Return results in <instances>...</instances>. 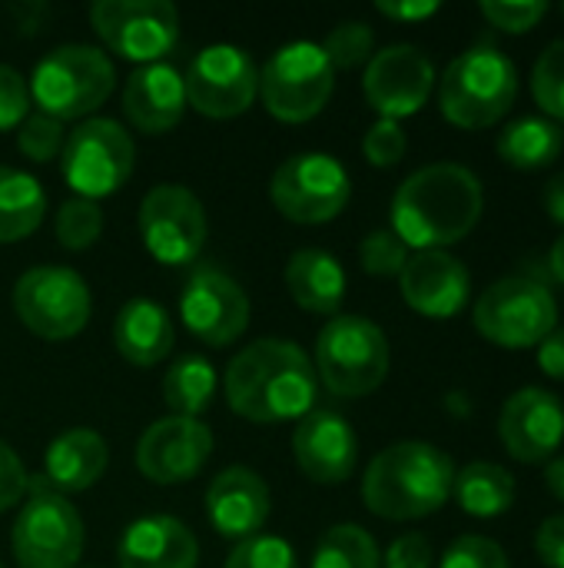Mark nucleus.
<instances>
[{"mask_svg":"<svg viewBox=\"0 0 564 568\" xmlns=\"http://www.w3.org/2000/svg\"><path fill=\"white\" fill-rule=\"evenodd\" d=\"M226 403L256 426L299 423L316 409L319 379L312 359L289 339H256L236 353L223 376Z\"/></svg>","mask_w":564,"mask_h":568,"instance_id":"nucleus-1","label":"nucleus"},{"mask_svg":"<svg viewBox=\"0 0 564 568\" xmlns=\"http://www.w3.org/2000/svg\"><path fill=\"white\" fill-rule=\"evenodd\" d=\"M485 193L462 163H432L406 176L392 196V233L416 253L465 240L482 220Z\"/></svg>","mask_w":564,"mask_h":568,"instance_id":"nucleus-2","label":"nucleus"},{"mask_svg":"<svg viewBox=\"0 0 564 568\" xmlns=\"http://www.w3.org/2000/svg\"><path fill=\"white\" fill-rule=\"evenodd\" d=\"M455 483L449 453L432 443H396L382 449L362 479V503L372 516L389 523H412L439 513Z\"/></svg>","mask_w":564,"mask_h":568,"instance_id":"nucleus-3","label":"nucleus"},{"mask_svg":"<svg viewBox=\"0 0 564 568\" xmlns=\"http://www.w3.org/2000/svg\"><path fill=\"white\" fill-rule=\"evenodd\" d=\"M519 97V70L499 47L479 43L459 53L442 73L439 110L452 126L489 130L495 126Z\"/></svg>","mask_w":564,"mask_h":568,"instance_id":"nucleus-4","label":"nucleus"},{"mask_svg":"<svg viewBox=\"0 0 564 568\" xmlns=\"http://www.w3.org/2000/svg\"><path fill=\"white\" fill-rule=\"evenodd\" d=\"M27 87L40 113L60 123L86 120L113 93L116 70L106 50L90 43H63L37 60Z\"/></svg>","mask_w":564,"mask_h":568,"instance_id":"nucleus-5","label":"nucleus"},{"mask_svg":"<svg viewBox=\"0 0 564 568\" xmlns=\"http://www.w3.org/2000/svg\"><path fill=\"white\" fill-rule=\"evenodd\" d=\"M389 339L366 316H332L316 336V379L339 399L376 393L389 376Z\"/></svg>","mask_w":564,"mask_h":568,"instance_id":"nucleus-6","label":"nucleus"},{"mask_svg":"<svg viewBox=\"0 0 564 568\" xmlns=\"http://www.w3.org/2000/svg\"><path fill=\"white\" fill-rule=\"evenodd\" d=\"M136 166V143L123 123L106 116H86L66 133L60 153L63 183L80 200H103L116 193Z\"/></svg>","mask_w":564,"mask_h":568,"instance_id":"nucleus-7","label":"nucleus"},{"mask_svg":"<svg viewBox=\"0 0 564 568\" xmlns=\"http://www.w3.org/2000/svg\"><path fill=\"white\" fill-rule=\"evenodd\" d=\"M336 90V70L312 40L283 43L259 70V97L283 123H306L319 116Z\"/></svg>","mask_w":564,"mask_h":568,"instance_id":"nucleus-8","label":"nucleus"},{"mask_svg":"<svg viewBox=\"0 0 564 568\" xmlns=\"http://www.w3.org/2000/svg\"><path fill=\"white\" fill-rule=\"evenodd\" d=\"M86 546V529L76 506L43 489L40 483L30 486V499L13 519L10 549L20 568H76Z\"/></svg>","mask_w":564,"mask_h":568,"instance_id":"nucleus-9","label":"nucleus"},{"mask_svg":"<svg viewBox=\"0 0 564 568\" xmlns=\"http://www.w3.org/2000/svg\"><path fill=\"white\" fill-rule=\"evenodd\" d=\"M472 320L489 343L502 349H529L558 326V303L545 283L532 276H505L475 300Z\"/></svg>","mask_w":564,"mask_h":568,"instance_id":"nucleus-10","label":"nucleus"},{"mask_svg":"<svg viewBox=\"0 0 564 568\" xmlns=\"http://www.w3.org/2000/svg\"><path fill=\"white\" fill-rule=\"evenodd\" d=\"M13 313L40 339H73L86 329L93 296L70 266H33L13 283Z\"/></svg>","mask_w":564,"mask_h":568,"instance_id":"nucleus-11","label":"nucleus"},{"mask_svg":"<svg viewBox=\"0 0 564 568\" xmlns=\"http://www.w3.org/2000/svg\"><path fill=\"white\" fill-rule=\"evenodd\" d=\"M352 196L349 170L329 153H296L283 160L269 180L273 206L299 226L336 220Z\"/></svg>","mask_w":564,"mask_h":568,"instance_id":"nucleus-12","label":"nucleus"},{"mask_svg":"<svg viewBox=\"0 0 564 568\" xmlns=\"http://www.w3.org/2000/svg\"><path fill=\"white\" fill-rule=\"evenodd\" d=\"M90 23L103 47L133 63H160L180 40V13L170 0H96Z\"/></svg>","mask_w":564,"mask_h":568,"instance_id":"nucleus-13","label":"nucleus"},{"mask_svg":"<svg viewBox=\"0 0 564 568\" xmlns=\"http://www.w3.org/2000/svg\"><path fill=\"white\" fill-rule=\"evenodd\" d=\"M186 106L209 120L243 116L259 97V70L253 57L236 43H209L183 73Z\"/></svg>","mask_w":564,"mask_h":568,"instance_id":"nucleus-14","label":"nucleus"},{"mask_svg":"<svg viewBox=\"0 0 564 568\" xmlns=\"http://www.w3.org/2000/svg\"><path fill=\"white\" fill-rule=\"evenodd\" d=\"M140 236L146 253L163 266H186L203 253L206 210L189 186L160 183L140 203Z\"/></svg>","mask_w":564,"mask_h":568,"instance_id":"nucleus-15","label":"nucleus"},{"mask_svg":"<svg viewBox=\"0 0 564 568\" xmlns=\"http://www.w3.org/2000/svg\"><path fill=\"white\" fill-rule=\"evenodd\" d=\"M183 326L206 346H233L249 326L246 290L219 266H196L180 293Z\"/></svg>","mask_w":564,"mask_h":568,"instance_id":"nucleus-16","label":"nucleus"},{"mask_svg":"<svg viewBox=\"0 0 564 568\" xmlns=\"http://www.w3.org/2000/svg\"><path fill=\"white\" fill-rule=\"evenodd\" d=\"M362 90L369 106L382 120H406L419 113L435 90V67L425 50L412 43H392L366 63Z\"/></svg>","mask_w":564,"mask_h":568,"instance_id":"nucleus-17","label":"nucleus"},{"mask_svg":"<svg viewBox=\"0 0 564 568\" xmlns=\"http://www.w3.org/2000/svg\"><path fill=\"white\" fill-rule=\"evenodd\" d=\"M213 453V433L199 419L163 416L136 443V469L153 486H180L203 473Z\"/></svg>","mask_w":564,"mask_h":568,"instance_id":"nucleus-18","label":"nucleus"},{"mask_svg":"<svg viewBox=\"0 0 564 568\" xmlns=\"http://www.w3.org/2000/svg\"><path fill=\"white\" fill-rule=\"evenodd\" d=\"M499 439L519 463H552L564 443L562 399L542 386L512 393L499 416Z\"/></svg>","mask_w":564,"mask_h":568,"instance_id":"nucleus-19","label":"nucleus"},{"mask_svg":"<svg viewBox=\"0 0 564 568\" xmlns=\"http://www.w3.org/2000/svg\"><path fill=\"white\" fill-rule=\"evenodd\" d=\"M296 466L319 486H342L359 463V436L346 416L332 409H312L293 433Z\"/></svg>","mask_w":564,"mask_h":568,"instance_id":"nucleus-20","label":"nucleus"},{"mask_svg":"<svg viewBox=\"0 0 564 568\" xmlns=\"http://www.w3.org/2000/svg\"><path fill=\"white\" fill-rule=\"evenodd\" d=\"M399 290L409 310L429 320H452L469 306L472 276L465 263L445 250L412 253L406 270L399 273Z\"/></svg>","mask_w":564,"mask_h":568,"instance_id":"nucleus-21","label":"nucleus"},{"mask_svg":"<svg viewBox=\"0 0 564 568\" xmlns=\"http://www.w3.org/2000/svg\"><path fill=\"white\" fill-rule=\"evenodd\" d=\"M273 509V496L266 479L249 466L223 469L206 489V519L223 539H249L259 536Z\"/></svg>","mask_w":564,"mask_h":568,"instance_id":"nucleus-22","label":"nucleus"},{"mask_svg":"<svg viewBox=\"0 0 564 568\" xmlns=\"http://www.w3.org/2000/svg\"><path fill=\"white\" fill-rule=\"evenodd\" d=\"M123 113L140 133L160 136V133L173 130L186 113L183 73L163 60L136 67L123 87Z\"/></svg>","mask_w":564,"mask_h":568,"instance_id":"nucleus-23","label":"nucleus"},{"mask_svg":"<svg viewBox=\"0 0 564 568\" xmlns=\"http://www.w3.org/2000/svg\"><path fill=\"white\" fill-rule=\"evenodd\" d=\"M120 568H196L199 542L176 516L133 519L116 546Z\"/></svg>","mask_w":564,"mask_h":568,"instance_id":"nucleus-24","label":"nucleus"},{"mask_svg":"<svg viewBox=\"0 0 564 568\" xmlns=\"http://www.w3.org/2000/svg\"><path fill=\"white\" fill-rule=\"evenodd\" d=\"M110 463V449L100 433L93 429H66L60 433L43 456V479L53 493L70 496V493H86L93 489Z\"/></svg>","mask_w":564,"mask_h":568,"instance_id":"nucleus-25","label":"nucleus"},{"mask_svg":"<svg viewBox=\"0 0 564 568\" xmlns=\"http://www.w3.org/2000/svg\"><path fill=\"white\" fill-rule=\"evenodd\" d=\"M113 346L133 366H156L176 346V329L170 313L146 296L123 303L113 320Z\"/></svg>","mask_w":564,"mask_h":568,"instance_id":"nucleus-26","label":"nucleus"},{"mask_svg":"<svg viewBox=\"0 0 564 568\" xmlns=\"http://www.w3.org/2000/svg\"><path fill=\"white\" fill-rule=\"evenodd\" d=\"M346 270L326 250H296L286 263V290L306 310L319 316H336L346 300Z\"/></svg>","mask_w":564,"mask_h":568,"instance_id":"nucleus-27","label":"nucleus"},{"mask_svg":"<svg viewBox=\"0 0 564 568\" xmlns=\"http://www.w3.org/2000/svg\"><path fill=\"white\" fill-rule=\"evenodd\" d=\"M499 156L512 170H545L564 150V126L548 116H522L499 133Z\"/></svg>","mask_w":564,"mask_h":568,"instance_id":"nucleus-28","label":"nucleus"},{"mask_svg":"<svg viewBox=\"0 0 564 568\" xmlns=\"http://www.w3.org/2000/svg\"><path fill=\"white\" fill-rule=\"evenodd\" d=\"M452 496L475 519L505 516L515 506V476L495 463H469L455 473Z\"/></svg>","mask_w":564,"mask_h":568,"instance_id":"nucleus-29","label":"nucleus"},{"mask_svg":"<svg viewBox=\"0 0 564 568\" xmlns=\"http://www.w3.org/2000/svg\"><path fill=\"white\" fill-rule=\"evenodd\" d=\"M47 213V193L37 176L17 166H0V243L30 236Z\"/></svg>","mask_w":564,"mask_h":568,"instance_id":"nucleus-30","label":"nucleus"},{"mask_svg":"<svg viewBox=\"0 0 564 568\" xmlns=\"http://www.w3.org/2000/svg\"><path fill=\"white\" fill-rule=\"evenodd\" d=\"M216 399V369L206 356L186 353L163 376V403L173 416L199 419Z\"/></svg>","mask_w":564,"mask_h":568,"instance_id":"nucleus-31","label":"nucleus"},{"mask_svg":"<svg viewBox=\"0 0 564 568\" xmlns=\"http://www.w3.org/2000/svg\"><path fill=\"white\" fill-rule=\"evenodd\" d=\"M312 568H382V552L362 526L342 523L319 539Z\"/></svg>","mask_w":564,"mask_h":568,"instance_id":"nucleus-32","label":"nucleus"},{"mask_svg":"<svg viewBox=\"0 0 564 568\" xmlns=\"http://www.w3.org/2000/svg\"><path fill=\"white\" fill-rule=\"evenodd\" d=\"M100 233H103V210L96 203L80 200V196L60 203V210H57V240H60L63 250L83 253L100 240Z\"/></svg>","mask_w":564,"mask_h":568,"instance_id":"nucleus-33","label":"nucleus"},{"mask_svg":"<svg viewBox=\"0 0 564 568\" xmlns=\"http://www.w3.org/2000/svg\"><path fill=\"white\" fill-rule=\"evenodd\" d=\"M532 93H535V103L542 106V113L562 126L564 123V40L548 43V47L542 50V57L535 60V70H532Z\"/></svg>","mask_w":564,"mask_h":568,"instance_id":"nucleus-34","label":"nucleus"},{"mask_svg":"<svg viewBox=\"0 0 564 568\" xmlns=\"http://www.w3.org/2000/svg\"><path fill=\"white\" fill-rule=\"evenodd\" d=\"M332 70H356L362 63L372 60V50H376V33L369 23L362 20H342L339 27L329 30L326 43H322Z\"/></svg>","mask_w":564,"mask_h":568,"instance_id":"nucleus-35","label":"nucleus"},{"mask_svg":"<svg viewBox=\"0 0 564 568\" xmlns=\"http://www.w3.org/2000/svg\"><path fill=\"white\" fill-rule=\"evenodd\" d=\"M63 143H66V130L60 120L33 110L20 126H17V150L33 160V163H50V160H60L63 153Z\"/></svg>","mask_w":564,"mask_h":568,"instance_id":"nucleus-36","label":"nucleus"},{"mask_svg":"<svg viewBox=\"0 0 564 568\" xmlns=\"http://www.w3.org/2000/svg\"><path fill=\"white\" fill-rule=\"evenodd\" d=\"M223 568H299L296 549L283 539V536H249L243 542H236V549L229 552Z\"/></svg>","mask_w":564,"mask_h":568,"instance_id":"nucleus-37","label":"nucleus"},{"mask_svg":"<svg viewBox=\"0 0 564 568\" xmlns=\"http://www.w3.org/2000/svg\"><path fill=\"white\" fill-rule=\"evenodd\" d=\"M359 263L369 276H399L409 263V246L392 230H372L359 246Z\"/></svg>","mask_w":564,"mask_h":568,"instance_id":"nucleus-38","label":"nucleus"},{"mask_svg":"<svg viewBox=\"0 0 564 568\" xmlns=\"http://www.w3.org/2000/svg\"><path fill=\"white\" fill-rule=\"evenodd\" d=\"M548 13L545 0H485L482 17L502 33H529Z\"/></svg>","mask_w":564,"mask_h":568,"instance_id":"nucleus-39","label":"nucleus"},{"mask_svg":"<svg viewBox=\"0 0 564 568\" xmlns=\"http://www.w3.org/2000/svg\"><path fill=\"white\" fill-rule=\"evenodd\" d=\"M439 568H512V566H509L505 549H502L495 539H489V536H462V539H455V542L445 549V556H442Z\"/></svg>","mask_w":564,"mask_h":568,"instance_id":"nucleus-40","label":"nucleus"},{"mask_svg":"<svg viewBox=\"0 0 564 568\" xmlns=\"http://www.w3.org/2000/svg\"><path fill=\"white\" fill-rule=\"evenodd\" d=\"M406 150H409V140H406L402 123H396V120H382V116H379V120L366 130V136H362V153H366V160H369L372 166H382V170L396 166V163L406 156Z\"/></svg>","mask_w":564,"mask_h":568,"instance_id":"nucleus-41","label":"nucleus"},{"mask_svg":"<svg viewBox=\"0 0 564 568\" xmlns=\"http://www.w3.org/2000/svg\"><path fill=\"white\" fill-rule=\"evenodd\" d=\"M30 116V87L20 70L0 63V133L17 130Z\"/></svg>","mask_w":564,"mask_h":568,"instance_id":"nucleus-42","label":"nucleus"},{"mask_svg":"<svg viewBox=\"0 0 564 568\" xmlns=\"http://www.w3.org/2000/svg\"><path fill=\"white\" fill-rule=\"evenodd\" d=\"M30 489V479H27V469L20 463V456L0 439V516L13 506L23 503Z\"/></svg>","mask_w":564,"mask_h":568,"instance_id":"nucleus-43","label":"nucleus"},{"mask_svg":"<svg viewBox=\"0 0 564 568\" xmlns=\"http://www.w3.org/2000/svg\"><path fill=\"white\" fill-rule=\"evenodd\" d=\"M432 562H435V549L422 532L399 536L382 556V568H432Z\"/></svg>","mask_w":564,"mask_h":568,"instance_id":"nucleus-44","label":"nucleus"},{"mask_svg":"<svg viewBox=\"0 0 564 568\" xmlns=\"http://www.w3.org/2000/svg\"><path fill=\"white\" fill-rule=\"evenodd\" d=\"M535 552L542 559V566L548 568H564V513L562 516H552L539 526V536H535Z\"/></svg>","mask_w":564,"mask_h":568,"instance_id":"nucleus-45","label":"nucleus"},{"mask_svg":"<svg viewBox=\"0 0 564 568\" xmlns=\"http://www.w3.org/2000/svg\"><path fill=\"white\" fill-rule=\"evenodd\" d=\"M376 10L399 23H419V20H429L432 13H439V3L435 0H379Z\"/></svg>","mask_w":564,"mask_h":568,"instance_id":"nucleus-46","label":"nucleus"},{"mask_svg":"<svg viewBox=\"0 0 564 568\" xmlns=\"http://www.w3.org/2000/svg\"><path fill=\"white\" fill-rule=\"evenodd\" d=\"M539 366L548 379H562L564 383V326H555L539 346Z\"/></svg>","mask_w":564,"mask_h":568,"instance_id":"nucleus-47","label":"nucleus"},{"mask_svg":"<svg viewBox=\"0 0 564 568\" xmlns=\"http://www.w3.org/2000/svg\"><path fill=\"white\" fill-rule=\"evenodd\" d=\"M542 206H545V213H548L555 223H562L564 226V170L548 180V186H545V193H542Z\"/></svg>","mask_w":564,"mask_h":568,"instance_id":"nucleus-48","label":"nucleus"},{"mask_svg":"<svg viewBox=\"0 0 564 568\" xmlns=\"http://www.w3.org/2000/svg\"><path fill=\"white\" fill-rule=\"evenodd\" d=\"M545 486H548V493L564 503V456H555L552 463H548V469H545Z\"/></svg>","mask_w":564,"mask_h":568,"instance_id":"nucleus-49","label":"nucleus"},{"mask_svg":"<svg viewBox=\"0 0 564 568\" xmlns=\"http://www.w3.org/2000/svg\"><path fill=\"white\" fill-rule=\"evenodd\" d=\"M548 270H552V276L564 283V233L555 240V246H552V256H548Z\"/></svg>","mask_w":564,"mask_h":568,"instance_id":"nucleus-50","label":"nucleus"},{"mask_svg":"<svg viewBox=\"0 0 564 568\" xmlns=\"http://www.w3.org/2000/svg\"><path fill=\"white\" fill-rule=\"evenodd\" d=\"M0 568H3V562H0Z\"/></svg>","mask_w":564,"mask_h":568,"instance_id":"nucleus-51","label":"nucleus"},{"mask_svg":"<svg viewBox=\"0 0 564 568\" xmlns=\"http://www.w3.org/2000/svg\"><path fill=\"white\" fill-rule=\"evenodd\" d=\"M562 13H564V7H562Z\"/></svg>","mask_w":564,"mask_h":568,"instance_id":"nucleus-52","label":"nucleus"}]
</instances>
